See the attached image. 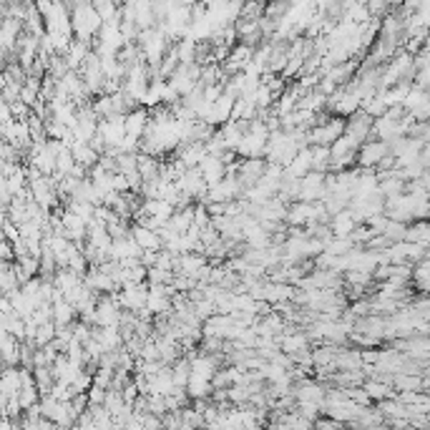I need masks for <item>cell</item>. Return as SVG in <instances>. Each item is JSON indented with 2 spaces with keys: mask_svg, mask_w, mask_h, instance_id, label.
I'll return each mask as SVG.
<instances>
[{
  "mask_svg": "<svg viewBox=\"0 0 430 430\" xmlns=\"http://www.w3.org/2000/svg\"><path fill=\"white\" fill-rule=\"evenodd\" d=\"M307 174H312V149H310V146L302 149V151L297 153V159L285 169L287 179H295V181H302Z\"/></svg>",
  "mask_w": 430,
  "mask_h": 430,
  "instance_id": "15",
  "label": "cell"
},
{
  "mask_svg": "<svg viewBox=\"0 0 430 430\" xmlns=\"http://www.w3.org/2000/svg\"><path fill=\"white\" fill-rule=\"evenodd\" d=\"M330 232H333V236H340V239H350V236L355 234V230L360 227L357 224V219H355V214L350 212V209H345V212H340V214H335L333 219H330Z\"/></svg>",
  "mask_w": 430,
  "mask_h": 430,
  "instance_id": "14",
  "label": "cell"
},
{
  "mask_svg": "<svg viewBox=\"0 0 430 430\" xmlns=\"http://www.w3.org/2000/svg\"><path fill=\"white\" fill-rule=\"evenodd\" d=\"M149 124H151L149 109H133V111L126 116V133H129L131 139L144 141L146 131H149Z\"/></svg>",
  "mask_w": 430,
  "mask_h": 430,
  "instance_id": "11",
  "label": "cell"
},
{
  "mask_svg": "<svg viewBox=\"0 0 430 430\" xmlns=\"http://www.w3.org/2000/svg\"><path fill=\"white\" fill-rule=\"evenodd\" d=\"M76 315H78L76 307L58 292L56 299H53V322H56V327H73V317Z\"/></svg>",
  "mask_w": 430,
  "mask_h": 430,
  "instance_id": "17",
  "label": "cell"
},
{
  "mask_svg": "<svg viewBox=\"0 0 430 430\" xmlns=\"http://www.w3.org/2000/svg\"><path fill=\"white\" fill-rule=\"evenodd\" d=\"M98 136L104 139L106 149H118V146L124 144L126 136H129V133H126V116L101 118V124H98Z\"/></svg>",
  "mask_w": 430,
  "mask_h": 430,
  "instance_id": "6",
  "label": "cell"
},
{
  "mask_svg": "<svg viewBox=\"0 0 430 430\" xmlns=\"http://www.w3.org/2000/svg\"><path fill=\"white\" fill-rule=\"evenodd\" d=\"M187 393L191 400H207L214 393V380H207L201 375H191V380L187 385Z\"/></svg>",
  "mask_w": 430,
  "mask_h": 430,
  "instance_id": "21",
  "label": "cell"
},
{
  "mask_svg": "<svg viewBox=\"0 0 430 430\" xmlns=\"http://www.w3.org/2000/svg\"><path fill=\"white\" fill-rule=\"evenodd\" d=\"M144 257V250L139 244L133 242V236H124V239H113L111 254L109 259L111 262H129V259H141Z\"/></svg>",
  "mask_w": 430,
  "mask_h": 430,
  "instance_id": "10",
  "label": "cell"
},
{
  "mask_svg": "<svg viewBox=\"0 0 430 430\" xmlns=\"http://www.w3.org/2000/svg\"><path fill=\"white\" fill-rule=\"evenodd\" d=\"M295 400H297V408L299 405H315V408H322V413H325L327 393L322 385H317V382L302 380V385L295 388Z\"/></svg>",
  "mask_w": 430,
  "mask_h": 430,
  "instance_id": "7",
  "label": "cell"
},
{
  "mask_svg": "<svg viewBox=\"0 0 430 430\" xmlns=\"http://www.w3.org/2000/svg\"><path fill=\"white\" fill-rule=\"evenodd\" d=\"M201 176H204V181H207V187H216V184H222L227 176H230V167H227V161L222 159V156H207L204 159V164L199 167Z\"/></svg>",
  "mask_w": 430,
  "mask_h": 430,
  "instance_id": "9",
  "label": "cell"
},
{
  "mask_svg": "<svg viewBox=\"0 0 430 430\" xmlns=\"http://www.w3.org/2000/svg\"><path fill=\"white\" fill-rule=\"evenodd\" d=\"M118 305L124 307V312H133V315H146V302H149V282L144 285H133V287H124L121 292H116Z\"/></svg>",
  "mask_w": 430,
  "mask_h": 430,
  "instance_id": "4",
  "label": "cell"
},
{
  "mask_svg": "<svg viewBox=\"0 0 430 430\" xmlns=\"http://www.w3.org/2000/svg\"><path fill=\"white\" fill-rule=\"evenodd\" d=\"M84 282H86L84 274H78V272H73V270H58L56 277H53V285H56V290L61 292L63 297L71 295V292L76 290V287H81Z\"/></svg>",
  "mask_w": 430,
  "mask_h": 430,
  "instance_id": "18",
  "label": "cell"
},
{
  "mask_svg": "<svg viewBox=\"0 0 430 430\" xmlns=\"http://www.w3.org/2000/svg\"><path fill=\"white\" fill-rule=\"evenodd\" d=\"M91 53H93L91 43H86V41H73L68 46V50L63 53V58H66V63H68L71 71L81 73V71H84V66H86V61L91 58Z\"/></svg>",
  "mask_w": 430,
  "mask_h": 430,
  "instance_id": "12",
  "label": "cell"
},
{
  "mask_svg": "<svg viewBox=\"0 0 430 430\" xmlns=\"http://www.w3.org/2000/svg\"><path fill=\"white\" fill-rule=\"evenodd\" d=\"M405 242L418 244V247H423V250H430V222H413L410 224Z\"/></svg>",
  "mask_w": 430,
  "mask_h": 430,
  "instance_id": "23",
  "label": "cell"
},
{
  "mask_svg": "<svg viewBox=\"0 0 430 430\" xmlns=\"http://www.w3.org/2000/svg\"><path fill=\"white\" fill-rule=\"evenodd\" d=\"M347 129V118L340 116H319V124L312 126L307 131V146H322V149H330L335 141H340L345 136Z\"/></svg>",
  "mask_w": 430,
  "mask_h": 430,
  "instance_id": "2",
  "label": "cell"
},
{
  "mask_svg": "<svg viewBox=\"0 0 430 430\" xmlns=\"http://www.w3.org/2000/svg\"><path fill=\"white\" fill-rule=\"evenodd\" d=\"M194 214H196V207L176 209L171 216V222H169V230H174L176 234H187V232L194 227Z\"/></svg>",
  "mask_w": 430,
  "mask_h": 430,
  "instance_id": "20",
  "label": "cell"
},
{
  "mask_svg": "<svg viewBox=\"0 0 430 430\" xmlns=\"http://www.w3.org/2000/svg\"><path fill=\"white\" fill-rule=\"evenodd\" d=\"M176 187H179L181 194L189 196V199H204L209 191L207 181H204L199 169H189V171L181 174V179L176 181Z\"/></svg>",
  "mask_w": 430,
  "mask_h": 430,
  "instance_id": "8",
  "label": "cell"
},
{
  "mask_svg": "<svg viewBox=\"0 0 430 430\" xmlns=\"http://www.w3.org/2000/svg\"><path fill=\"white\" fill-rule=\"evenodd\" d=\"M362 390H365L370 400H375V402H385L393 398V382H388V380H365Z\"/></svg>",
  "mask_w": 430,
  "mask_h": 430,
  "instance_id": "22",
  "label": "cell"
},
{
  "mask_svg": "<svg viewBox=\"0 0 430 430\" xmlns=\"http://www.w3.org/2000/svg\"><path fill=\"white\" fill-rule=\"evenodd\" d=\"M388 156H393V153H390V144H388V141L370 139L368 144L360 146V151H357V164H360V169L377 171V169H380V164L388 159Z\"/></svg>",
  "mask_w": 430,
  "mask_h": 430,
  "instance_id": "3",
  "label": "cell"
},
{
  "mask_svg": "<svg viewBox=\"0 0 430 430\" xmlns=\"http://www.w3.org/2000/svg\"><path fill=\"white\" fill-rule=\"evenodd\" d=\"M71 151H73V159H76V164L86 167L88 171H91V169H96L98 164H101V153H98L91 144H73V146H71Z\"/></svg>",
  "mask_w": 430,
  "mask_h": 430,
  "instance_id": "19",
  "label": "cell"
},
{
  "mask_svg": "<svg viewBox=\"0 0 430 430\" xmlns=\"http://www.w3.org/2000/svg\"><path fill=\"white\" fill-rule=\"evenodd\" d=\"M131 236H133V242L139 244L144 252H161L164 250V242H161L159 232L149 230V227H144V224H133Z\"/></svg>",
  "mask_w": 430,
  "mask_h": 430,
  "instance_id": "13",
  "label": "cell"
},
{
  "mask_svg": "<svg viewBox=\"0 0 430 430\" xmlns=\"http://www.w3.org/2000/svg\"><path fill=\"white\" fill-rule=\"evenodd\" d=\"M353 250H355L353 239H340V236H333L325 247V252L327 254H333V257H347Z\"/></svg>",
  "mask_w": 430,
  "mask_h": 430,
  "instance_id": "24",
  "label": "cell"
},
{
  "mask_svg": "<svg viewBox=\"0 0 430 430\" xmlns=\"http://www.w3.org/2000/svg\"><path fill=\"white\" fill-rule=\"evenodd\" d=\"M325 196H327V174L312 171L299 181L297 201H305V204H319Z\"/></svg>",
  "mask_w": 430,
  "mask_h": 430,
  "instance_id": "5",
  "label": "cell"
},
{
  "mask_svg": "<svg viewBox=\"0 0 430 430\" xmlns=\"http://www.w3.org/2000/svg\"><path fill=\"white\" fill-rule=\"evenodd\" d=\"M71 23H73L76 41H86V43L96 41L101 28H104V21L96 13L93 3H76V6H71Z\"/></svg>",
  "mask_w": 430,
  "mask_h": 430,
  "instance_id": "1",
  "label": "cell"
},
{
  "mask_svg": "<svg viewBox=\"0 0 430 430\" xmlns=\"http://www.w3.org/2000/svg\"><path fill=\"white\" fill-rule=\"evenodd\" d=\"M279 350L285 355H290V357H295L299 353H307L310 350V337H307V333H285L279 337Z\"/></svg>",
  "mask_w": 430,
  "mask_h": 430,
  "instance_id": "16",
  "label": "cell"
}]
</instances>
